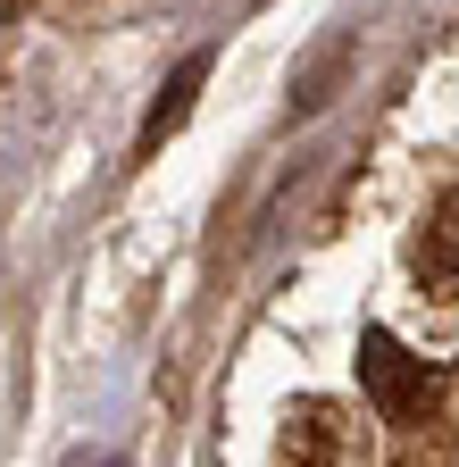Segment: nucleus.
Returning a JSON list of instances; mask_svg holds the SVG:
<instances>
[{"instance_id":"nucleus-1","label":"nucleus","mask_w":459,"mask_h":467,"mask_svg":"<svg viewBox=\"0 0 459 467\" xmlns=\"http://www.w3.org/2000/svg\"><path fill=\"white\" fill-rule=\"evenodd\" d=\"M360 384H368V400L384 409L392 426H410V418H426L434 409V392H443V376L426 368V359H410L384 326H368L360 334Z\"/></svg>"},{"instance_id":"nucleus-3","label":"nucleus","mask_w":459,"mask_h":467,"mask_svg":"<svg viewBox=\"0 0 459 467\" xmlns=\"http://www.w3.org/2000/svg\"><path fill=\"white\" fill-rule=\"evenodd\" d=\"M284 459H301V467H318V459H334V418L309 400V409H293L284 418Z\"/></svg>"},{"instance_id":"nucleus-2","label":"nucleus","mask_w":459,"mask_h":467,"mask_svg":"<svg viewBox=\"0 0 459 467\" xmlns=\"http://www.w3.org/2000/svg\"><path fill=\"white\" fill-rule=\"evenodd\" d=\"M418 275H426V292H443V301H459V192L426 217V234H418Z\"/></svg>"},{"instance_id":"nucleus-4","label":"nucleus","mask_w":459,"mask_h":467,"mask_svg":"<svg viewBox=\"0 0 459 467\" xmlns=\"http://www.w3.org/2000/svg\"><path fill=\"white\" fill-rule=\"evenodd\" d=\"M193 92H201V58H184V67H176V84H167V100L151 109V126H142V150H159V134H176V126H184Z\"/></svg>"}]
</instances>
